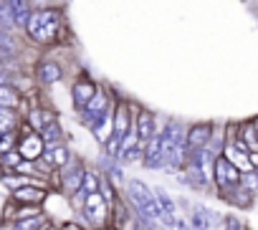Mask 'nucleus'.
<instances>
[{
	"label": "nucleus",
	"instance_id": "obj_1",
	"mask_svg": "<svg viewBox=\"0 0 258 230\" xmlns=\"http://www.w3.org/2000/svg\"><path fill=\"white\" fill-rule=\"evenodd\" d=\"M28 36L38 43H51L56 41L58 31H61V13L58 11H51V8H41V11H33L28 26H26Z\"/></svg>",
	"mask_w": 258,
	"mask_h": 230
},
{
	"label": "nucleus",
	"instance_id": "obj_2",
	"mask_svg": "<svg viewBox=\"0 0 258 230\" xmlns=\"http://www.w3.org/2000/svg\"><path fill=\"white\" fill-rule=\"evenodd\" d=\"M243 177L245 175H240L223 155L215 160V167H213V180H215V187H218V192L220 195H225L228 190H233V187H238V185H243Z\"/></svg>",
	"mask_w": 258,
	"mask_h": 230
},
{
	"label": "nucleus",
	"instance_id": "obj_3",
	"mask_svg": "<svg viewBox=\"0 0 258 230\" xmlns=\"http://www.w3.org/2000/svg\"><path fill=\"white\" fill-rule=\"evenodd\" d=\"M81 215L89 220V225L104 227L109 222V217H111V207L106 205V200L101 197V192H96V195H89L86 197V205H84V212Z\"/></svg>",
	"mask_w": 258,
	"mask_h": 230
},
{
	"label": "nucleus",
	"instance_id": "obj_4",
	"mask_svg": "<svg viewBox=\"0 0 258 230\" xmlns=\"http://www.w3.org/2000/svg\"><path fill=\"white\" fill-rule=\"evenodd\" d=\"M18 152H21V157H23L26 162H38V160H43V155H46V142H43V137H41L38 132L26 129V134H23L21 142H18Z\"/></svg>",
	"mask_w": 258,
	"mask_h": 230
},
{
	"label": "nucleus",
	"instance_id": "obj_5",
	"mask_svg": "<svg viewBox=\"0 0 258 230\" xmlns=\"http://www.w3.org/2000/svg\"><path fill=\"white\" fill-rule=\"evenodd\" d=\"M114 106L109 104V94H104V89H99L96 91V96L81 109V119H84V124H89V127H94L106 111H111Z\"/></svg>",
	"mask_w": 258,
	"mask_h": 230
},
{
	"label": "nucleus",
	"instance_id": "obj_6",
	"mask_svg": "<svg viewBox=\"0 0 258 230\" xmlns=\"http://www.w3.org/2000/svg\"><path fill=\"white\" fill-rule=\"evenodd\" d=\"M213 137H215V134H213V127H210L208 122L192 124V127L187 129V134H185V147H187V152H200V149H205V147L210 144Z\"/></svg>",
	"mask_w": 258,
	"mask_h": 230
},
{
	"label": "nucleus",
	"instance_id": "obj_7",
	"mask_svg": "<svg viewBox=\"0 0 258 230\" xmlns=\"http://www.w3.org/2000/svg\"><path fill=\"white\" fill-rule=\"evenodd\" d=\"M63 175H61V187L69 192V197L71 195H76L79 190H81V185H84V165L81 162H76V160H71L63 170H61Z\"/></svg>",
	"mask_w": 258,
	"mask_h": 230
},
{
	"label": "nucleus",
	"instance_id": "obj_8",
	"mask_svg": "<svg viewBox=\"0 0 258 230\" xmlns=\"http://www.w3.org/2000/svg\"><path fill=\"white\" fill-rule=\"evenodd\" d=\"M223 157L240 172V175H250V172H255L253 170V165H250V152H243V149H238L233 142H228L225 147H223Z\"/></svg>",
	"mask_w": 258,
	"mask_h": 230
},
{
	"label": "nucleus",
	"instance_id": "obj_9",
	"mask_svg": "<svg viewBox=\"0 0 258 230\" xmlns=\"http://www.w3.org/2000/svg\"><path fill=\"white\" fill-rule=\"evenodd\" d=\"M46 187L41 185H26V187H18L13 192V202L16 205H33V207H41L43 200H46Z\"/></svg>",
	"mask_w": 258,
	"mask_h": 230
},
{
	"label": "nucleus",
	"instance_id": "obj_10",
	"mask_svg": "<svg viewBox=\"0 0 258 230\" xmlns=\"http://www.w3.org/2000/svg\"><path fill=\"white\" fill-rule=\"evenodd\" d=\"M135 122H137V114H129V106H126L124 101H119V104L114 106V134L126 137L129 129L135 127Z\"/></svg>",
	"mask_w": 258,
	"mask_h": 230
},
{
	"label": "nucleus",
	"instance_id": "obj_11",
	"mask_svg": "<svg viewBox=\"0 0 258 230\" xmlns=\"http://www.w3.org/2000/svg\"><path fill=\"white\" fill-rule=\"evenodd\" d=\"M96 84L91 81V79H86V76H81L76 84H74V104L79 106V109H84L94 96H96Z\"/></svg>",
	"mask_w": 258,
	"mask_h": 230
},
{
	"label": "nucleus",
	"instance_id": "obj_12",
	"mask_svg": "<svg viewBox=\"0 0 258 230\" xmlns=\"http://www.w3.org/2000/svg\"><path fill=\"white\" fill-rule=\"evenodd\" d=\"M6 8H8V13H11V18H13L16 26H21V28L28 26V21L33 16L28 0H6Z\"/></svg>",
	"mask_w": 258,
	"mask_h": 230
},
{
	"label": "nucleus",
	"instance_id": "obj_13",
	"mask_svg": "<svg viewBox=\"0 0 258 230\" xmlns=\"http://www.w3.org/2000/svg\"><path fill=\"white\" fill-rule=\"evenodd\" d=\"M137 134H140V144L142 147H147V142L157 134V124H155L152 111H140L137 114Z\"/></svg>",
	"mask_w": 258,
	"mask_h": 230
},
{
	"label": "nucleus",
	"instance_id": "obj_14",
	"mask_svg": "<svg viewBox=\"0 0 258 230\" xmlns=\"http://www.w3.org/2000/svg\"><path fill=\"white\" fill-rule=\"evenodd\" d=\"M43 160H46L48 167H53V170H63V167L71 162V155H69V149H66L63 144H48Z\"/></svg>",
	"mask_w": 258,
	"mask_h": 230
},
{
	"label": "nucleus",
	"instance_id": "obj_15",
	"mask_svg": "<svg viewBox=\"0 0 258 230\" xmlns=\"http://www.w3.org/2000/svg\"><path fill=\"white\" fill-rule=\"evenodd\" d=\"M210 217L213 212L208 207H195L190 215V230H210Z\"/></svg>",
	"mask_w": 258,
	"mask_h": 230
},
{
	"label": "nucleus",
	"instance_id": "obj_16",
	"mask_svg": "<svg viewBox=\"0 0 258 230\" xmlns=\"http://www.w3.org/2000/svg\"><path fill=\"white\" fill-rule=\"evenodd\" d=\"M38 79H41L43 84H56V81L61 79V66L53 63V61L41 63V66H38Z\"/></svg>",
	"mask_w": 258,
	"mask_h": 230
},
{
	"label": "nucleus",
	"instance_id": "obj_17",
	"mask_svg": "<svg viewBox=\"0 0 258 230\" xmlns=\"http://www.w3.org/2000/svg\"><path fill=\"white\" fill-rule=\"evenodd\" d=\"M101 175L99 172H94V170H86L84 172V185H81V190L86 192V195H96V192H101Z\"/></svg>",
	"mask_w": 258,
	"mask_h": 230
},
{
	"label": "nucleus",
	"instance_id": "obj_18",
	"mask_svg": "<svg viewBox=\"0 0 258 230\" xmlns=\"http://www.w3.org/2000/svg\"><path fill=\"white\" fill-rule=\"evenodd\" d=\"M46 215H36V217H26V220H16L13 230H46Z\"/></svg>",
	"mask_w": 258,
	"mask_h": 230
},
{
	"label": "nucleus",
	"instance_id": "obj_19",
	"mask_svg": "<svg viewBox=\"0 0 258 230\" xmlns=\"http://www.w3.org/2000/svg\"><path fill=\"white\" fill-rule=\"evenodd\" d=\"M21 104L18 91L8 84V86H0V109H16Z\"/></svg>",
	"mask_w": 258,
	"mask_h": 230
},
{
	"label": "nucleus",
	"instance_id": "obj_20",
	"mask_svg": "<svg viewBox=\"0 0 258 230\" xmlns=\"http://www.w3.org/2000/svg\"><path fill=\"white\" fill-rule=\"evenodd\" d=\"M240 139L245 142L248 152H258V132H255L253 124H243L240 127Z\"/></svg>",
	"mask_w": 258,
	"mask_h": 230
},
{
	"label": "nucleus",
	"instance_id": "obj_21",
	"mask_svg": "<svg viewBox=\"0 0 258 230\" xmlns=\"http://www.w3.org/2000/svg\"><path fill=\"white\" fill-rule=\"evenodd\" d=\"M16 114L13 109H0V134H11L13 127H16Z\"/></svg>",
	"mask_w": 258,
	"mask_h": 230
},
{
	"label": "nucleus",
	"instance_id": "obj_22",
	"mask_svg": "<svg viewBox=\"0 0 258 230\" xmlns=\"http://www.w3.org/2000/svg\"><path fill=\"white\" fill-rule=\"evenodd\" d=\"M16 53V48H13V41H11V36H6L3 31H0V63H6L11 56Z\"/></svg>",
	"mask_w": 258,
	"mask_h": 230
},
{
	"label": "nucleus",
	"instance_id": "obj_23",
	"mask_svg": "<svg viewBox=\"0 0 258 230\" xmlns=\"http://www.w3.org/2000/svg\"><path fill=\"white\" fill-rule=\"evenodd\" d=\"M41 137H43L46 147H48V144H58V139H61V127H58V122L48 124V127L41 132Z\"/></svg>",
	"mask_w": 258,
	"mask_h": 230
},
{
	"label": "nucleus",
	"instance_id": "obj_24",
	"mask_svg": "<svg viewBox=\"0 0 258 230\" xmlns=\"http://www.w3.org/2000/svg\"><path fill=\"white\" fill-rule=\"evenodd\" d=\"M21 162H23V157H21V152H18V149H13V152L3 155V165H6L8 170H18V167H21Z\"/></svg>",
	"mask_w": 258,
	"mask_h": 230
},
{
	"label": "nucleus",
	"instance_id": "obj_25",
	"mask_svg": "<svg viewBox=\"0 0 258 230\" xmlns=\"http://www.w3.org/2000/svg\"><path fill=\"white\" fill-rule=\"evenodd\" d=\"M13 144H16V134H0V155H8L13 152Z\"/></svg>",
	"mask_w": 258,
	"mask_h": 230
},
{
	"label": "nucleus",
	"instance_id": "obj_26",
	"mask_svg": "<svg viewBox=\"0 0 258 230\" xmlns=\"http://www.w3.org/2000/svg\"><path fill=\"white\" fill-rule=\"evenodd\" d=\"M223 227H225V230H245V225L240 222L238 215H225V217H223Z\"/></svg>",
	"mask_w": 258,
	"mask_h": 230
},
{
	"label": "nucleus",
	"instance_id": "obj_27",
	"mask_svg": "<svg viewBox=\"0 0 258 230\" xmlns=\"http://www.w3.org/2000/svg\"><path fill=\"white\" fill-rule=\"evenodd\" d=\"M167 230H190V222H185L182 217H177V220H175V222H172Z\"/></svg>",
	"mask_w": 258,
	"mask_h": 230
},
{
	"label": "nucleus",
	"instance_id": "obj_28",
	"mask_svg": "<svg viewBox=\"0 0 258 230\" xmlns=\"http://www.w3.org/2000/svg\"><path fill=\"white\" fill-rule=\"evenodd\" d=\"M61 230H81V227H79L76 222H63V225H61Z\"/></svg>",
	"mask_w": 258,
	"mask_h": 230
},
{
	"label": "nucleus",
	"instance_id": "obj_29",
	"mask_svg": "<svg viewBox=\"0 0 258 230\" xmlns=\"http://www.w3.org/2000/svg\"><path fill=\"white\" fill-rule=\"evenodd\" d=\"M253 127H255V132H258V119H255V122H253Z\"/></svg>",
	"mask_w": 258,
	"mask_h": 230
}]
</instances>
